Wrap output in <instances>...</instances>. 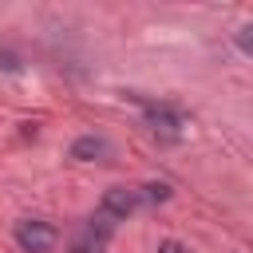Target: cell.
<instances>
[{"mask_svg": "<svg viewBox=\"0 0 253 253\" xmlns=\"http://www.w3.org/2000/svg\"><path fill=\"white\" fill-rule=\"evenodd\" d=\"M170 198V186L166 182H146V186H111L107 194H103V202H99V213L107 217V221H126L130 213H138L142 206H158V202H166Z\"/></svg>", "mask_w": 253, "mask_h": 253, "instance_id": "obj_1", "label": "cell"}, {"mask_svg": "<svg viewBox=\"0 0 253 253\" xmlns=\"http://www.w3.org/2000/svg\"><path fill=\"white\" fill-rule=\"evenodd\" d=\"M12 237H16V245H20L24 253H51V249H55V241H59V229H55L51 221L24 217V221H16Z\"/></svg>", "mask_w": 253, "mask_h": 253, "instance_id": "obj_2", "label": "cell"}, {"mask_svg": "<svg viewBox=\"0 0 253 253\" xmlns=\"http://www.w3.org/2000/svg\"><path fill=\"white\" fill-rule=\"evenodd\" d=\"M111 233H115V221H107L103 213H95V217H87V221L75 229V237H71L67 253H107Z\"/></svg>", "mask_w": 253, "mask_h": 253, "instance_id": "obj_3", "label": "cell"}, {"mask_svg": "<svg viewBox=\"0 0 253 253\" xmlns=\"http://www.w3.org/2000/svg\"><path fill=\"white\" fill-rule=\"evenodd\" d=\"M142 119H146L150 134H158V138H166V142L182 138V126H186V119H182V115H178L174 107H154V103H146Z\"/></svg>", "mask_w": 253, "mask_h": 253, "instance_id": "obj_4", "label": "cell"}, {"mask_svg": "<svg viewBox=\"0 0 253 253\" xmlns=\"http://www.w3.org/2000/svg\"><path fill=\"white\" fill-rule=\"evenodd\" d=\"M115 154V146H111V138H103V134H79L75 142H71V158L75 162H107Z\"/></svg>", "mask_w": 253, "mask_h": 253, "instance_id": "obj_5", "label": "cell"}, {"mask_svg": "<svg viewBox=\"0 0 253 253\" xmlns=\"http://www.w3.org/2000/svg\"><path fill=\"white\" fill-rule=\"evenodd\" d=\"M233 43H237V51H241V55H249V59H253V20H249L245 28H237Z\"/></svg>", "mask_w": 253, "mask_h": 253, "instance_id": "obj_6", "label": "cell"}, {"mask_svg": "<svg viewBox=\"0 0 253 253\" xmlns=\"http://www.w3.org/2000/svg\"><path fill=\"white\" fill-rule=\"evenodd\" d=\"M158 253H186V245H182V241H174V237H166V241L158 245Z\"/></svg>", "mask_w": 253, "mask_h": 253, "instance_id": "obj_7", "label": "cell"}]
</instances>
